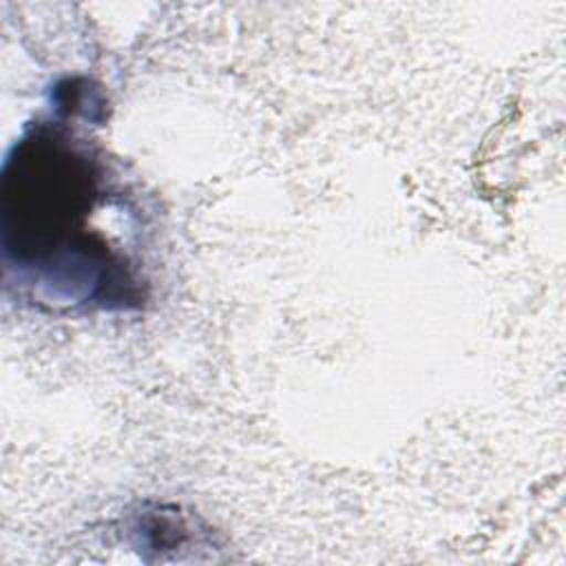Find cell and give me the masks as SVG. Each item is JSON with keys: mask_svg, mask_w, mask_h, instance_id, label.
Returning <instances> with one entry per match:
<instances>
[{"mask_svg": "<svg viewBox=\"0 0 566 566\" xmlns=\"http://www.w3.org/2000/svg\"><path fill=\"white\" fill-rule=\"evenodd\" d=\"M104 166L84 139L38 122L2 166V259L9 285L31 301L117 305L137 301L126 256L91 226Z\"/></svg>", "mask_w": 566, "mask_h": 566, "instance_id": "cell-1", "label": "cell"}]
</instances>
